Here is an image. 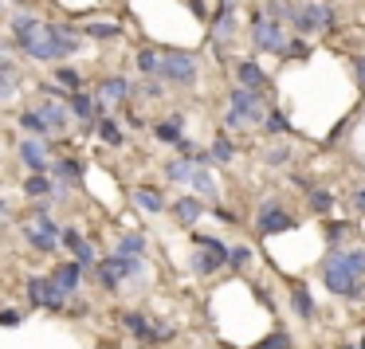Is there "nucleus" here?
<instances>
[{
  "instance_id": "nucleus-1",
  "label": "nucleus",
  "mask_w": 365,
  "mask_h": 349,
  "mask_svg": "<svg viewBox=\"0 0 365 349\" xmlns=\"http://www.w3.org/2000/svg\"><path fill=\"white\" fill-rule=\"evenodd\" d=\"M322 286L330 294H338V298H346V302H361L365 298V278H357L354 271L341 263L338 247H330V251L322 255Z\"/></svg>"
},
{
  "instance_id": "nucleus-47",
  "label": "nucleus",
  "mask_w": 365,
  "mask_h": 349,
  "mask_svg": "<svg viewBox=\"0 0 365 349\" xmlns=\"http://www.w3.org/2000/svg\"><path fill=\"white\" fill-rule=\"evenodd\" d=\"M349 204H354V212L365 216V184H357V189L349 192Z\"/></svg>"
},
{
  "instance_id": "nucleus-26",
  "label": "nucleus",
  "mask_w": 365,
  "mask_h": 349,
  "mask_svg": "<svg viewBox=\"0 0 365 349\" xmlns=\"http://www.w3.org/2000/svg\"><path fill=\"white\" fill-rule=\"evenodd\" d=\"M36 32H40V20H36L32 12H16V16H12V40H16V48L24 40H32Z\"/></svg>"
},
{
  "instance_id": "nucleus-37",
  "label": "nucleus",
  "mask_w": 365,
  "mask_h": 349,
  "mask_svg": "<svg viewBox=\"0 0 365 349\" xmlns=\"http://www.w3.org/2000/svg\"><path fill=\"white\" fill-rule=\"evenodd\" d=\"M20 130H28V134H36V137H48L51 134L48 122L40 118V110H24V114H20Z\"/></svg>"
},
{
  "instance_id": "nucleus-25",
  "label": "nucleus",
  "mask_w": 365,
  "mask_h": 349,
  "mask_svg": "<svg viewBox=\"0 0 365 349\" xmlns=\"http://www.w3.org/2000/svg\"><path fill=\"white\" fill-rule=\"evenodd\" d=\"M134 204L142 208V212H150V216L165 212V197H161L158 189H145V184H142V189H134Z\"/></svg>"
},
{
  "instance_id": "nucleus-29",
  "label": "nucleus",
  "mask_w": 365,
  "mask_h": 349,
  "mask_svg": "<svg viewBox=\"0 0 365 349\" xmlns=\"http://www.w3.org/2000/svg\"><path fill=\"white\" fill-rule=\"evenodd\" d=\"M95 134L103 137L106 145H114V150H118V145H126V134H122V126L118 122L110 118V114H106V118H98V126H95Z\"/></svg>"
},
{
  "instance_id": "nucleus-13",
  "label": "nucleus",
  "mask_w": 365,
  "mask_h": 349,
  "mask_svg": "<svg viewBox=\"0 0 365 349\" xmlns=\"http://www.w3.org/2000/svg\"><path fill=\"white\" fill-rule=\"evenodd\" d=\"M40 118L48 122L51 134H59V130H67V122H71V106H63V98H43Z\"/></svg>"
},
{
  "instance_id": "nucleus-31",
  "label": "nucleus",
  "mask_w": 365,
  "mask_h": 349,
  "mask_svg": "<svg viewBox=\"0 0 365 349\" xmlns=\"http://www.w3.org/2000/svg\"><path fill=\"white\" fill-rule=\"evenodd\" d=\"M134 63H138V71H142L145 79H158V75H161V51L142 48V51H138V59H134Z\"/></svg>"
},
{
  "instance_id": "nucleus-45",
  "label": "nucleus",
  "mask_w": 365,
  "mask_h": 349,
  "mask_svg": "<svg viewBox=\"0 0 365 349\" xmlns=\"http://www.w3.org/2000/svg\"><path fill=\"white\" fill-rule=\"evenodd\" d=\"M252 291H255V298H259V306L267 310V314H279V302L271 298V291H267V286H259V283H255Z\"/></svg>"
},
{
  "instance_id": "nucleus-33",
  "label": "nucleus",
  "mask_w": 365,
  "mask_h": 349,
  "mask_svg": "<svg viewBox=\"0 0 365 349\" xmlns=\"http://www.w3.org/2000/svg\"><path fill=\"white\" fill-rule=\"evenodd\" d=\"M118 255H134V259H142L145 255V236L142 231H126V236L118 239V247H114Z\"/></svg>"
},
{
  "instance_id": "nucleus-40",
  "label": "nucleus",
  "mask_w": 365,
  "mask_h": 349,
  "mask_svg": "<svg viewBox=\"0 0 365 349\" xmlns=\"http://www.w3.org/2000/svg\"><path fill=\"white\" fill-rule=\"evenodd\" d=\"M263 130H267V134H275V137H279V134H294L283 110H271V114H267V122H263Z\"/></svg>"
},
{
  "instance_id": "nucleus-54",
  "label": "nucleus",
  "mask_w": 365,
  "mask_h": 349,
  "mask_svg": "<svg viewBox=\"0 0 365 349\" xmlns=\"http://www.w3.org/2000/svg\"><path fill=\"white\" fill-rule=\"evenodd\" d=\"M341 349H357V345H341Z\"/></svg>"
},
{
  "instance_id": "nucleus-4",
  "label": "nucleus",
  "mask_w": 365,
  "mask_h": 349,
  "mask_svg": "<svg viewBox=\"0 0 365 349\" xmlns=\"http://www.w3.org/2000/svg\"><path fill=\"white\" fill-rule=\"evenodd\" d=\"M294 228H299V220L287 212L279 197H263L259 200V208H255V231H259L263 239L283 236V231H294Z\"/></svg>"
},
{
  "instance_id": "nucleus-52",
  "label": "nucleus",
  "mask_w": 365,
  "mask_h": 349,
  "mask_svg": "<svg viewBox=\"0 0 365 349\" xmlns=\"http://www.w3.org/2000/svg\"><path fill=\"white\" fill-rule=\"evenodd\" d=\"M357 349H365V333H361V341H357Z\"/></svg>"
},
{
  "instance_id": "nucleus-20",
  "label": "nucleus",
  "mask_w": 365,
  "mask_h": 349,
  "mask_svg": "<svg viewBox=\"0 0 365 349\" xmlns=\"http://www.w3.org/2000/svg\"><path fill=\"white\" fill-rule=\"evenodd\" d=\"M24 192L36 197L40 204H51V197H56V181H48V173H32V177H24Z\"/></svg>"
},
{
  "instance_id": "nucleus-32",
  "label": "nucleus",
  "mask_w": 365,
  "mask_h": 349,
  "mask_svg": "<svg viewBox=\"0 0 365 349\" xmlns=\"http://www.w3.org/2000/svg\"><path fill=\"white\" fill-rule=\"evenodd\" d=\"M83 36H87V40H122V24H103V20H91V24L83 28Z\"/></svg>"
},
{
  "instance_id": "nucleus-42",
  "label": "nucleus",
  "mask_w": 365,
  "mask_h": 349,
  "mask_svg": "<svg viewBox=\"0 0 365 349\" xmlns=\"http://www.w3.org/2000/svg\"><path fill=\"white\" fill-rule=\"evenodd\" d=\"M59 247H67L71 255H79L83 247H87V239H83L79 228H63V236H59Z\"/></svg>"
},
{
  "instance_id": "nucleus-49",
  "label": "nucleus",
  "mask_w": 365,
  "mask_h": 349,
  "mask_svg": "<svg viewBox=\"0 0 365 349\" xmlns=\"http://www.w3.org/2000/svg\"><path fill=\"white\" fill-rule=\"evenodd\" d=\"M189 9H192V16H197V20H212V12L205 9V0H189Z\"/></svg>"
},
{
  "instance_id": "nucleus-15",
  "label": "nucleus",
  "mask_w": 365,
  "mask_h": 349,
  "mask_svg": "<svg viewBox=\"0 0 365 349\" xmlns=\"http://www.w3.org/2000/svg\"><path fill=\"white\" fill-rule=\"evenodd\" d=\"M153 137H158L161 145H181L185 142V114H169L165 122H158V126H153Z\"/></svg>"
},
{
  "instance_id": "nucleus-14",
  "label": "nucleus",
  "mask_w": 365,
  "mask_h": 349,
  "mask_svg": "<svg viewBox=\"0 0 365 349\" xmlns=\"http://www.w3.org/2000/svg\"><path fill=\"white\" fill-rule=\"evenodd\" d=\"M153 318H145L142 310H126V314H122V330L130 333V338H138V341H145V345H150L153 341Z\"/></svg>"
},
{
  "instance_id": "nucleus-46",
  "label": "nucleus",
  "mask_w": 365,
  "mask_h": 349,
  "mask_svg": "<svg viewBox=\"0 0 365 349\" xmlns=\"http://www.w3.org/2000/svg\"><path fill=\"white\" fill-rule=\"evenodd\" d=\"M349 71H354L357 90H365V56H354V59H349Z\"/></svg>"
},
{
  "instance_id": "nucleus-12",
  "label": "nucleus",
  "mask_w": 365,
  "mask_h": 349,
  "mask_svg": "<svg viewBox=\"0 0 365 349\" xmlns=\"http://www.w3.org/2000/svg\"><path fill=\"white\" fill-rule=\"evenodd\" d=\"M236 87H247V90H267L271 87V75L263 71L255 59H244L236 63Z\"/></svg>"
},
{
  "instance_id": "nucleus-51",
  "label": "nucleus",
  "mask_w": 365,
  "mask_h": 349,
  "mask_svg": "<svg viewBox=\"0 0 365 349\" xmlns=\"http://www.w3.org/2000/svg\"><path fill=\"white\" fill-rule=\"evenodd\" d=\"M142 95H145V98H158V95H161V87H158V83H145Z\"/></svg>"
},
{
  "instance_id": "nucleus-5",
  "label": "nucleus",
  "mask_w": 365,
  "mask_h": 349,
  "mask_svg": "<svg viewBox=\"0 0 365 349\" xmlns=\"http://www.w3.org/2000/svg\"><path fill=\"white\" fill-rule=\"evenodd\" d=\"M24 291H28V302H32V306H43V310H67V302H71V294H67L51 275H32Z\"/></svg>"
},
{
  "instance_id": "nucleus-16",
  "label": "nucleus",
  "mask_w": 365,
  "mask_h": 349,
  "mask_svg": "<svg viewBox=\"0 0 365 349\" xmlns=\"http://www.w3.org/2000/svg\"><path fill=\"white\" fill-rule=\"evenodd\" d=\"M205 216V200L200 197H181L173 200V220L185 224V228H197V220Z\"/></svg>"
},
{
  "instance_id": "nucleus-2",
  "label": "nucleus",
  "mask_w": 365,
  "mask_h": 349,
  "mask_svg": "<svg viewBox=\"0 0 365 349\" xmlns=\"http://www.w3.org/2000/svg\"><path fill=\"white\" fill-rule=\"evenodd\" d=\"M267 106H263L259 90L247 87H232L228 90V114H224V126H263L267 122Z\"/></svg>"
},
{
  "instance_id": "nucleus-28",
  "label": "nucleus",
  "mask_w": 365,
  "mask_h": 349,
  "mask_svg": "<svg viewBox=\"0 0 365 349\" xmlns=\"http://www.w3.org/2000/svg\"><path fill=\"white\" fill-rule=\"evenodd\" d=\"M208 153H212V165H232V161H236V142H232L228 134H216Z\"/></svg>"
},
{
  "instance_id": "nucleus-21",
  "label": "nucleus",
  "mask_w": 365,
  "mask_h": 349,
  "mask_svg": "<svg viewBox=\"0 0 365 349\" xmlns=\"http://www.w3.org/2000/svg\"><path fill=\"white\" fill-rule=\"evenodd\" d=\"M24 244H32L36 251H43V255L59 251V236H51V231L36 228V224H24Z\"/></svg>"
},
{
  "instance_id": "nucleus-38",
  "label": "nucleus",
  "mask_w": 365,
  "mask_h": 349,
  "mask_svg": "<svg viewBox=\"0 0 365 349\" xmlns=\"http://www.w3.org/2000/svg\"><path fill=\"white\" fill-rule=\"evenodd\" d=\"M310 56V43L302 40V36H291V40L279 48V59H307Z\"/></svg>"
},
{
  "instance_id": "nucleus-23",
  "label": "nucleus",
  "mask_w": 365,
  "mask_h": 349,
  "mask_svg": "<svg viewBox=\"0 0 365 349\" xmlns=\"http://www.w3.org/2000/svg\"><path fill=\"white\" fill-rule=\"evenodd\" d=\"M192 173H197V165H192L189 157L165 161V181H169V184H192Z\"/></svg>"
},
{
  "instance_id": "nucleus-53",
  "label": "nucleus",
  "mask_w": 365,
  "mask_h": 349,
  "mask_svg": "<svg viewBox=\"0 0 365 349\" xmlns=\"http://www.w3.org/2000/svg\"><path fill=\"white\" fill-rule=\"evenodd\" d=\"M4 208H9V204H4V200H0V212H4Z\"/></svg>"
},
{
  "instance_id": "nucleus-11",
  "label": "nucleus",
  "mask_w": 365,
  "mask_h": 349,
  "mask_svg": "<svg viewBox=\"0 0 365 349\" xmlns=\"http://www.w3.org/2000/svg\"><path fill=\"white\" fill-rule=\"evenodd\" d=\"M212 43L220 48V40H228L232 32H236V0H220V9L212 12Z\"/></svg>"
},
{
  "instance_id": "nucleus-41",
  "label": "nucleus",
  "mask_w": 365,
  "mask_h": 349,
  "mask_svg": "<svg viewBox=\"0 0 365 349\" xmlns=\"http://www.w3.org/2000/svg\"><path fill=\"white\" fill-rule=\"evenodd\" d=\"M291 145H271V150H263V165H291Z\"/></svg>"
},
{
  "instance_id": "nucleus-27",
  "label": "nucleus",
  "mask_w": 365,
  "mask_h": 349,
  "mask_svg": "<svg viewBox=\"0 0 365 349\" xmlns=\"http://www.w3.org/2000/svg\"><path fill=\"white\" fill-rule=\"evenodd\" d=\"M252 349H294V333L287 330V325H275V330H271L267 338H259Z\"/></svg>"
},
{
  "instance_id": "nucleus-36",
  "label": "nucleus",
  "mask_w": 365,
  "mask_h": 349,
  "mask_svg": "<svg viewBox=\"0 0 365 349\" xmlns=\"http://www.w3.org/2000/svg\"><path fill=\"white\" fill-rule=\"evenodd\" d=\"M56 87L71 90V95H79V90H83V75L75 71V67H56Z\"/></svg>"
},
{
  "instance_id": "nucleus-44",
  "label": "nucleus",
  "mask_w": 365,
  "mask_h": 349,
  "mask_svg": "<svg viewBox=\"0 0 365 349\" xmlns=\"http://www.w3.org/2000/svg\"><path fill=\"white\" fill-rule=\"evenodd\" d=\"M173 338H177V325L158 322V325H153V341H150V345H165V341H173Z\"/></svg>"
},
{
  "instance_id": "nucleus-48",
  "label": "nucleus",
  "mask_w": 365,
  "mask_h": 349,
  "mask_svg": "<svg viewBox=\"0 0 365 349\" xmlns=\"http://www.w3.org/2000/svg\"><path fill=\"white\" fill-rule=\"evenodd\" d=\"M212 216L220 224H236V212H232V208H224V204H212Z\"/></svg>"
},
{
  "instance_id": "nucleus-6",
  "label": "nucleus",
  "mask_w": 365,
  "mask_h": 349,
  "mask_svg": "<svg viewBox=\"0 0 365 349\" xmlns=\"http://www.w3.org/2000/svg\"><path fill=\"white\" fill-rule=\"evenodd\" d=\"M334 24H338V16H334V4H326V0H307L299 12V20H294V36H307V32H334Z\"/></svg>"
},
{
  "instance_id": "nucleus-10",
  "label": "nucleus",
  "mask_w": 365,
  "mask_h": 349,
  "mask_svg": "<svg viewBox=\"0 0 365 349\" xmlns=\"http://www.w3.org/2000/svg\"><path fill=\"white\" fill-rule=\"evenodd\" d=\"M20 161H24V169H32V173H48L51 169L48 142H40V137H24V142H20Z\"/></svg>"
},
{
  "instance_id": "nucleus-18",
  "label": "nucleus",
  "mask_w": 365,
  "mask_h": 349,
  "mask_svg": "<svg viewBox=\"0 0 365 349\" xmlns=\"http://www.w3.org/2000/svg\"><path fill=\"white\" fill-rule=\"evenodd\" d=\"M291 310L302 318V322H314V314H318V306H314V294H310L302 283H291Z\"/></svg>"
},
{
  "instance_id": "nucleus-7",
  "label": "nucleus",
  "mask_w": 365,
  "mask_h": 349,
  "mask_svg": "<svg viewBox=\"0 0 365 349\" xmlns=\"http://www.w3.org/2000/svg\"><path fill=\"white\" fill-rule=\"evenodd\" d=\"M287 43V32H283V24H275V20L267 16V12H252V48L255 51H275L279 56V48Z\"/></svg>"
},
{
  "instance_id": "nucleus-24",
  "label": "nucleus",
  "mask_w": 365,
  "mask_h": 349,
  "mask_svg": "<svg viewBox=\"0 0 365 349\" xmlns=\"http://www.w3.org/2000/svg\"><path fill=\"white\" fill-rule=\"evenodd\" d=\"M51 173H56V181H59V184H79V181H83V161H75V157H59L56 165H51Z\"/></svg>"
},
{
  "instance_id": "nucleus-34",
  "label": "nucleus",
  "mask_w": 365,
  "mask_h": 349,
  "mask_svg": "<svg viewBox=\"0 0 365 349\" xmlns=\"http://www.w3.org/2000/svg\"><path fill=\"white\" fill-rule=\"evenodd\" d=\"M307 208H310V212H318V216H330V212H334V192L310 189V192H307Z\"/></svg>"
},
{
  "instance_id": "nucleus-43",
  "label": "nucleus",
  "mask_w": 365,
  "mask_h": 349,
  "mask_svg": "<svg viewBox=\"0 0 365 349\" xmlns=\"http://www.w3.org/2000/svg\"><path fill=\"white\" fill-rule=\"evenodd\" d=\"M346 231H349V224H341V220L326 224V244H330V247H341V239H346Z\"/></svg>"
},
{
  "instance_id": "nucleus-30",
  "label": "nucleus",
  "mask_w": 365,
  "mask_h": 349,
  "mask_svg": "<svg viewBox=\"0 0 365 349\" xmlns=\"http://www.w3.org/2000/svg\"><path fill=\"white\" fill-rule=\"evenodd\" d=\"M216 177L208 173V169H197L192 173V197H200V200H216Z\"/></svg>"
},
{
  "instance_id": "nucleus-22",
  "label": "nucleus",
  "mask_w": 365,
  "mask_h": 349,
  "mask_svg": "<svg viewBox=\"0 0 365 349\" xmlns=\"http://www.w3.org/2000/svg\"><path fill=\"white\" fill-rule=\"evenodd\" d=\"M20 90V71L16 63H9V59H0V103H12Z\"/></svg>"
},
{
  "instance_id": "nucleus-9",
  "label": "nucleus",
  "mask_w": 365,
  "mask_h": 349,
  "mask_svg": "<svg viewBox=\"0 0 365 349\" xmlns=\"http://www.w3.org/2000/svg\"><path fill=\"white\" fill-rule=\"evenodd\" d=\"M192 275H200V278H212V275H220L224 267H228V255L224 251H208V247H192Z\"/></svg>"
},
{
  "instance_id": "nucleus-35",
  "label": "nucleus",
  "mask_w": 365,
  "mask_h": 349,
  "mask_svg": "<svg viewBox=\"0 0 365 349\" xmlns=\"http://www.w3.org/2000/svg\"><path fill=\"white\" fill-rule=\"evenodd\" d=\"M338 251H341V263H346L357 278H365V247H338Z\"/></svg>"
},
{
  "instance_id": "nucleus-50",
  "label": "nucleus",
  "mask_w": 365,
  "mask_h": 349,
  "mask_svg": "<svg viewBox=\"0 0 365 349\" xmlns=\"http://www.w3.org/2000/svg\"><path fill=\"white\" fill-rule=\"evenodd\" d=\"M0 325H20V310H0Z\"/></svg>"
},
{
  "instance_id": "nucleus-19",
  "label": "nucleus",
  "mask_w": 365,
  "mask_h": 349,
  "mask_svg": "<svg viewBox=\"0 0 365 349\" xmlns=\"http://www.w3.org/2000/svg\"><path fill=\"white\" fill-rule=\"evenodd\" d=\"M263 12H267L275 24H294V20H299V12H302V4H294V0H267V4H263Z\"/></svg>"
},
{
  "instance_id": "nucleus-55",
  "label": "nucleus",
  "mask_w": 365,
  "mask_h": 349,
  "mask_svg": "<svg viewBox=\"0 0 365 349\" xmlns=\"http://www.w3.org/2000/svg\"><path fill=\"white\" fill-rule=\"evenodd\" d=\"M0 12H4V0H0Z\"/></svg>"
},
{
  "instance_id": "nucleus-17",
  "label": "nucleus",
  "mask_w": 365,
  "mask_h": 349,
  "mask_svg": "<svg viewBox=\"0 0 365 349\" xmlns=\"http://www.w3.org/2000/svg\"><path fill=\"white\" fill-rule=\"evenodd\" d=\"M51 278H56V283L63 286L67 294H79V286H83V263H79V259H71V263H59V267L51 271Z\"/></svg>"
},
{
  "instance_id": "nucleus-8",
  "label": "nucleus",
  "mask_w": 365,
  "mask_h": 349,
  "mask_svg": "<svg viewBox=\"0 0 365 349\" xmlns=\"http://www.w3.org/2000/svg\"><path fill=\"white\" fill-rule=\"evenodd\" d=\"M126 95H130V83H126V75H110V79H103L98 83V90H95V98H98V114H110V106H118V103H126Z\"/></svg>"
},
{
  "instance_id": "nucleus-39",
  "label": "nucleus",
  "mask_w": 365,
  "mask_h": 349,
  "mask_svg": "<svg viewBox=\"0 0 365 349\" xmlns=\"http://www.w3.org/2000/svg\"><path fill=\"white\" fill-rule=\"evenodd\" d=\"M247 263H252V247H247V244H232L228 247V271H247Z\"/></svg>"
},
{
  "instance_id": "nucleus-3",
  "label": "nucleus",
  "mask_w": 365,
  "mask_h": 349,
  "mask_svg": "<svg viewBox=\"0 0 365 349\" xmlns=\"http://www.w3.org/2000/svg\"><path fill=\"white\" fill-rule=\"evenodd\" d=\"M161 83H169V87H192V83L200 79V59L189 56V51H161Z\"/></svg>"
}]
</instances>
